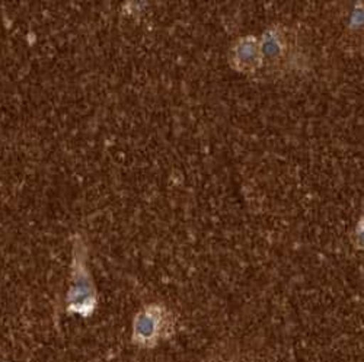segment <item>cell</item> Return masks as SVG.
<instances>
[{"instance_id":"cell-3","label":"cell","mask_w":364,"mask_h":362,"mask_svg":"<svg viewBox=\"0 0 364 362\" xmlns=\"http://www.w3.org/2000/svg\"><path fill=\"white\" fill-rule=\"evenodd\" d=\"M286 37L283 31L277 28H271L267 33H264L262 40L259 43L262 60H268V62H279L283 58V54L286 53Z\"/></svg>"},{"instance_id":"cell-2","label":"cell","mask_w":364,"mask_h":362,"mask_svg":"<svg viewBox=\"0 0 364 362\" xmlns=\"http://www.w3.org/2000/svg\"><path fill=\"white\" fill-rule=\"evenodd\" d=\"M230 60L233 67L239 72H255L264 62L258 40L255 37L239 40L230 53Z\"/></svg>"},{"instance_id":"cell-1","label":"cell","mask_w":364,"mask_h":362,"mask_svg":"<svg viewBox=\"0 0 364 362\" xmlns=\"http://www.w3.org/2000/svg\"><path fill=\"white\" fill-rule=\"evenodd\" d=\"M171 319L165 307L150 305L137 313L133 322V342L143 348H151L168 336Z\"/></svg>"}]
</instances>
